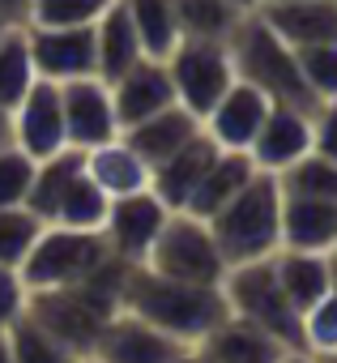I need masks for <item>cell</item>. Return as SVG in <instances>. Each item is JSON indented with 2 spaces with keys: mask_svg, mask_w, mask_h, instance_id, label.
Here are the masks:
<instances>
[{
  "mask_svg": "<svg viewBox=\"0 0 337 363\" xmlns=\"http://www.w3.org/2000/svg\"><path fill=\"white\" fill-rule=\"evenodd\" d=\"M60 111H64V141L73 150H94V145H107L120 137L111 86L98 73L64 82L60 86Z\"/></svg>",
  "mask_w": 337,
  "mask_h": 363,
  "instance_id": "9",
  "label": "cell"
},
{
  "mask_svg": "<svg viewBox=\"0 0 337 363\" xmlns=\"http://www.w3.org/2000/svg\"><path fill=\"white\" fill-rule=\"evenodd\" d=\"M30 13V0H0V22L5 26H26Z\"/></svg>",
  "mask_w": 337,
  "mask_h": 363,
  "instance_id": "39",
  "label": "cell"
},
{
  "mask_svg": "<svg viewBox=\"0 0 337 363\" xmlns=\"http://www.w3.org/2000/svg\"><path fill=\"white\" fill-rule=\"evenodd\" d=\"M86 175L94 179V184H98L111 201H115V197H128V193L149 189V167L141 162V154H137L124 137H115V141H107V145L86 150Z\"/></svg>",
  "mask_w": 337,
  "mask_h": 363,
  "instance_id": "22",
  "label": "cell"
},
{
  "mask_svg": "<svg viewBox=\"0 0 337 363\" xmlns=\"http://www.w3.org/2000/svg\"><path fill=\"white\" fill-rule=\"evenodd\" d=\"M35 158L26 150H18L13 141L0 150V210L9 206H26L30 197V184H35Z\"/></svg>",
  "mask_w": 337,
  "mask_h": 363,
  "instance_id": "34",
  "label": "cell"
},
{
  "mask_svg": "<svg viewBox=\"0 0 337 363\" xmlns=\"http://www.w3.org/2000/svg\"><path fill=\"white\" fill-rule=\"evenodd\" d=\"M166 73H171V90L176 103L188 107L197 120H205V111L227 94V86L235 82V65L222 39H180L176 52L166 56Z\"/></svg>",
  "mask_w": 337,
  "mask_h": 363,
  "instance_id": "8",
  "label": "cell"
},
{
  "mask_svg": "<svg viewBox=\"0 0 337 363\" xmlns=\"http://www.w3.org/2000/svg\"><path fill=\"white\" fill-rule=\"evenodd\" d=\"M295 60H299V73H303L307 90H312L320 103L337 99V43L299 48V52H295Z\"/></svg>",
  "mask_w": 337,
  "mask_h": 363,
  "instance_id": "35",
  "label": "cell"
},
{
  "mask_svg": "<svg viewBox=\"0 0 337 363\" xmlns=\"http://www.w3.org/2000/svg\"><path fill=\"white\" fill-rule=\"evenodd\" d=\"M273 274L278 286L286 291L290 308L303 316L316 299L329 295V252H299V248H278L273 252Z\"/></svg>",
  "mask_w": 337,
  "mask_h": 363,
  "instance_id": "24",
  "label": "cell"
},
{
  "mask_svg": "<svg viewBox=\"0 0 337 363\" xmlns=\"http://www.w3.org/2000/svg\"><path fill=\"white\" fill-rule=\"evenodd\" d=\"M222 150L205 137V128L193 137V141H184L171 158H162L158 167H149V189H154V197L166 206V210H184L188 206V197H193V189L201 184V175L210 171V162L218 158Z\"/></svg>",
  "mask_w": 337,
  "mask_h": 363,
  "instance_id": "18",
  "label": "cell"
},
{
  "mask_svg": "<svg viewBox=\"0 0 337 363\" xmlns=\"http://www.w3.org/2000/svg\"><path fill=\"white\" fill-rule=\"evenodd\" d=\"M111 261V248L103 231H73V227H43L26 261L18 265L26 291H52L90 278L98 265Z\"/></svg>",
  "mask_w": 337,
  "mask_h": 363,
  "instance_id": "7",
  "label": "cell"
},
{
  "mask_svg": "<svg viewBox=\"0 0 337 363\" xmlns=\"http://www.w3.org/2000/svg\"><path fill=\"white\" fill-rule=\"evenodd\" d=\"M320 363H337V350L333 354H320Z\"/></svg>",
  "mask_w": 337,
  "mask_h": 363,
  "instance_id": "47",
  "label": "cell"
},
{
  "mask_svg": "<svg viewBox=\"0 0 337 363\" xmlns=\"http://www.w3.org/2000/svg\"><path fill=\"white\" fill-rule=\"evenodd\" d=\"M77 363H103V359H94V354H77Z\"/></svg>",
  "mask_w": 337,
  "mask_h": 363,
  "instance_id": "46",
  "label": "cell"
},
{
  "mask_svg": "<svg viewBox=\"0 0 337 363\" xmlns=\"http://www.w3.org/2000/svg\"><path fill=\"white\" fill-rule=\"evenodd\" d=\"M329 291H337V252H329Z\"/></svg>",
  "mask_w": 337,
  "mask_h": 363,
  "instance_id": "44",
  "label": "cell"
},
{
  "mask_svg": "<svg viewBox=\"0 0 337 363\" xmlns=\"http://www.w3.org/2000/svg\"><path fill=\"white\" fill-rule=\"evenodd\" d=\"M94 56H98V77L103 82H115L124 69H132L145 56L137 30L128 22L124 0H111V5L94 18Z\"/></svg>",
  "mask_w": 337,
  "mask_h": 363,
  "instance_id": "23",
  "label": "cell"
},
{
  "mask_svg": "<svg viewBox=\"0 0 337 363\" xmlns=\"http://www.w3.org/2000/svg\"><path fill=\"white\" fill-rule=\"evenodd\" d=\"M111 86V103H115V120H120V133L141 124L145 116L162 111L176 103V90H171V73H166V60H149L141 56L132 69H124Z\"/></svg>",
  "mask_w": 337,
  "mask_h": 363,
  "instance_id": "16",
  "label": "cell"
},
{
  "mask_svg": "<svg viewBox=\"0 0 337 363\" xmlns=\"http://www.w3.org/2000/svg\"><path fill=\"white\" fill-rule=\"evenodd\" d=\"M303 350L307 354H333L337 350V291H329L324 299H316L303 316Z\"/></svg>",
  "mask_w": 337,
  "mask_h": 363,
  "instance_id": "36",
  "label": "cell"
},
{
  "mask_svg": "<svg viewBox=\"0 0 337 363\" xmlns=\"http://www.w3.org/2000/svg\"><path fill=\"white\" fill-rule=\"evenodd\" d=\"M124 9H128V22L141 39V52L149 60H166L176 52V43L184 39L171 0H124Z\"/></svg>",
  "mask_w": 337,
  "mask_h": 363,
  "instance_id": "27",
  "label": "cell"
},
{
  "mask_svg": "<svg viewBox=\"0 0 337 363\" xmlns=\"http://www.w3.org/2000/svg\"><path fill=\"white\" fill-rule=\"evenodd\" d=\"M278 363H320V359H316V354H307V350H286Z\"/></svg>",
  "mask_w": 337,
  "mask_h": 363,
  "instance_id": "40",
  "label": "cell"
},
{
  "mask_svg": "<svg viewBox=\"0 0 337 363\" xmlns=\"http://www.w3.org/2000/svg\"><path fill=\"white\" fill-rule=\"evenodd\" d=\"M312 150V111H299V107H286V103H273L265 124L256 128L252 145H248V158L256 171H286L295 158H303Z\"/></svg>",
  "mask_w": 337,
  "mask_h": 363,
  "instance_id": "15",
  "label": "cell"
},
{
  "mask_svg": "<svg viewBox=\"0 0 337 363\" xmlns=\"http://www.w3.org/2000/svg\"><path fill=\"white\" fill-rule=\"evenodd\" d=\"M5 333H9L13 363H77V354H73L47 325H39L30 312H22Z\"/></svg>",
  "mask_w": 337,
  "mask_h": 363,
  "instance_id": "30",
  "label": "cell"
},
{
  "mask_svg": "<svg viewBox=\"0 0 337 363\" xmlns=\"http://www.w3.org/2000/svg\"><path fill=\"white\" fill-rule=\"evenodd\" d=\"M278 189L282 197H320V201H337V162L307 150L303 158H295L286 171H278Z\"/></svg>",
  "mask_w": 337,
  "mask_h": 363,
  "instance_id": "29",
  "label": "cell"
},
{
  "mask_svg": "<svg viewBox=\"0 0 337 363\" xmlns=\"http://www.w3.org/2000/svg\"><path fill=\"white\" fill-rule=\"evenodd\" d=\"M9 141H13V137H9V111H5V107H0V150H5Z\"/></svg>",
  "mask_w": 337,
  "mask_h": 363,
  "instance_id": "42",
  "label": "cell"
},
{
  "mask_svg": "<svg viewBox=\"0 0 337 363\" xmlns=\"http://www.w3.org/2000/svg\"><path fill=\"white\" fill-rule=\"evenodd\" d=\"M197 133H201V120H197L188 107L171 103V107H162V111L145 116L141 124L124 128L120 137H124V141L141 154V162H145V167H158L162 158H171L184 141H193Z\"/></svg>",
  "mask_w": 337,
  "mask_h": 363,
  "instance_id": "20",
  "label": "cell"
},
{
  "mask_svg": "<svg viewBox=\"0 0 337 363\" xmlns=\"http://www.w3.org/2000/svg\"><path fill=\"white\" fill-rule=\"evenodd\" d=\"M180 350H184V342H176L171 333H162L149 320H141L128 308H120L103 325V333H98L90 354L103 359V363H171Z\"/></svg>",
  "mask_w": 337,
  "mask_h": 363,
  "instance_id": "13",
  "label": "cell"
},
{
  "mask_svg": "<svg viewBox=\"0 0 337 363\" xmlns=\"http://www.w3.org/2000/svg\"><path fill=\"white\" fill-rule=\"evenodd\" d=\"M333 252H337V248H333Z\"/></svg>",
  "mask_w": 337,
  "mask_h": 363,
  "instance_id": "49",
  "label": "cell"
},
{
  "mask_svg": "<svg viewBox=\"0 0 337 363\" xmlns=\"http://www.w3.org/2000/svg\"><path fill=\"white\" fill-rule=\"evenodd\" d=\"M231 5H235V9H239V13H252V9H256V5H261V0H231Z\"/></svg>",
  "mask_w": 337,
  "mask_h": 363,
  "instance_id": "45",
  "label": "cell"
},
{
  "mask_svg": "<svg viewBox=\"0 0 337 363\" xmlns=\"http://www.w3.org/2000/svg\"><path fill=\"white\" fill-rule=\"evenodd\" d=\"M256 13L295 52L316 43H337V0H261Z\"/></svg>",
  "mask_w": 337,
  "mask_h": 363,
  "instance_id": "17",
  "label": "cell"
},
{
  "mask_svg": "<svg viewBox=\"0 0 337 363\" xmlns=\"http://www.w3.org/2000/svg\"><path fill=\"white\" fill-rule=\"evenodd\" d=\"M9 137L18 150H26L35 162L64 150V111H60V86L47 77H35V86L9 107Z\"/></svg>",
  "mask_w": 337,
  "mask_h": 363,
  "instance_id": "11",
  "label": "cell"
},
{
  "mask_svg": "<svg viewBox=\"0 0 337 363\" xmlns=\"http://www.w3.org/2000/svg\"><path fill=\"white\" fill-rule=\"evenodd\" d=\"M197 354L205 363H278L286 354L282 342H273L265 329L239 320V316H222L201 342H197Z\"/></svg>",
  "mask_w": 337,
  "mask_h": 363,
  "instance_id": "19",
  "label": "cell"
},
{
  "mask_svg": "<svg viewBox=\"0 0 337 363\" xmlns=\"http://www.w3.org/2000/svg\"><path fill=\"white\" fill-rule=\"evenodd\" d=\"M124 261H107L98 265L90 278L69 282V286H52V291H30L26 312L47 325L73 354H90L103 325L120 312V286H124Z\"/></svg>",
  "mask_w": 337,
  "mask_h": 363,
  "instance_id": "2",
  "label": "cell"
},
{
  "mask_svg": "<svg viewBox=\"0 0 337 363\" xmlns=\"http://www.w3.org/2000/svg\"><path fill=\"white\" fill-rule=\"evenodd\" d=\"M312 150L337 162V99H329L312 111Z\"/></svg>",
  "mask_w": 337,
  "mask_h": 363,
  "instance_id": "38",
  "label": "cell"
},
{
  "mask_svg": "<svg viewBox=\"0 0 337 363\" xmlns=\"http://www.w3.org/2000/svg\"><path fill=\"white\" fill-rule=\"evenodd\" d=\"M0 363H13V350H9V333L0 329Z\"/></svg>",
  "mask_w": 337,
  "mask_h": 363,
  "instance_id": "43",
  "label": "cell"
},
{
  "mask_svg": "<svg viewBox=\"0 0 337 363\" xmlns=\"http://www.w3.org/2000/svg\"><path fill=\"white\" fill-rule=\"evenodd\" d=\"M222 295H227V308L231 316L265 329L273 342H282L286 350H303V320L299 312L290 308L286 291L278 286V274H273V257L265 261H248V265H231L227 278H222Z\"/></svg>",
  "mask_w": 337,
  "mask_h": 363,
  "instance_id": "5",
  "label": "cell"
},
{
  "mask_svg": "<svg viewBox=\"0 0 337 363\" xmlns=\"http://www.w3.org/2000/svg\"><path fill=\"white\" fill-rule=\"evenodd\" d=\"M166 214H171V210L154 197V189L115 197L111 210H107V223H103V240H107L111 257L124 261V265H141L149 244H154V235L162 231Z\"/></svg>",
  "mask_w": 337,
  "mask_h": 363,
  "instance_id": "12",
  "label": "cell"
},
{
  "mask_svg": "<svg viewBox=\"0 0 337 363\" xmlns=\"http://www.w3.org/2000/svg\"><path fill=\"white\" fill-rule=\"evenodd\" d=\"M107 210H111V197L86 175V167L64 184V193L56 197L52 206V218L47 227H73V231H103L107 223Z\"/></svg>",
  "mask_w": 337,
  "mask_h": 363,
  "instance_id": "26",
  "label": "cell"
},
{
  "mask_svg": "<svg viewBox=\"0 0 337 363\" xmlns=\"http://www.w3.org/2000/svg\"><path fill=\"white\" fill-rule=\"evenodd\" d=\"M43 218L30 214L26 206H9V210H0V265H22L26 252L35 248V240L43 235Z\"/></svg>",
  "mask_w": 337,
  "mask_h": 363,
  "instance_id": "32",
  "label": "cell"
},
{
  "mask_svg": "<svg viewBox=\"0 0 337 363\" xmlns=\"http://www.w3.org/2000/svg\"><path fill=\"white\" fill-rule=\"evenodd\" d=\"M26 39H30L35 73L56 86L98 73L94 26H26Z\"/></svg>",
  "mask_w": 337,
  "mask_h": 363,
  "instance_id": "10",
  "label": "cell"
},
{
  "mask_svg": "<svg viewBox=\"0 0 337 363\" xmlns=\"http://www.w3.org/2000/svg\"><path fill=\"white\" fill-rule=\"evenodd\" d=\"M269 107H273V103H269L256 86H248V82L235 77V82L227 86V94L205 111L201 128H205V137H210L218 150H244V154H248V145H252L256 128L265 124Z\"/></svg>",
  "mask_w": 337,
  "mask_h": 363,
  "instance_id": "14",
  "label": "cell"
},
{
  "mask_svg": "<svg viewBox=\"0 0 337 363\" xmlns=\"http://www.w3.org/2000/svg\"><path fill=\"white\" fill-rule=\"evenodd\" d=\"M171 363H205V359L197 354V346H184V350H180V354H176Z\"/></svg>",
  "mask_w": 337,
  "mask_h": 363,
  "instance_id": "41",
  "label": "cell"
},
{
  "mask_svg": "<svg viewBox=\"0 0 337 363\" xmlns=\"http://www.w3.org/2000/svg\"><path fill=\"white\" fill-rule=\"evenodd\" d=\"M227 52H231L235 77L256 86L269 103H286V107H299V111H316L320 107V99L307 90V82L299 73L295 48L282 43L273 35V26L256 9L235 22V30L227 39Z\"/></svg>",
  "mask_w": 337,
  "mask_h": 363,
  "instance_id": "4",
  "label": "cell"
},
{
  "mask_svg": "<svg viewBox=\"0 0 337 363\" xmlns=\"http://www.w3.org/2000/svg\"><path fill=\"white\" fill-rule=\"evenodd\" d=\"M205 223H210V235H214L227 269L273 257L282 248V189H278V175L252 171L248 184L218 214H210Z\"/></svg>",
  "mask_w": 337,
  "mask_h": 363,
  "instance_id": "3",
  "label": "cell"
},
{
  "mask_svg": "<svg viewBox=\"0 0 337 363\" xmlns=\"http://www.w3.org/2000/svg\"><path fill=\"white\" fill-rule=\"evenodd\" d=\"M176 18H180V35L188 39H231L235 22L244 18L231 0H171Z\"/></svg>",
  "mask_w": 337,
  "mask_h": 363,
  "instance_id": "31",
  "label": "cell"
},
{
  "mask_svg": "<svg viewBox=\"0 0 337 363\" xmlns=\"http://www.w3.org/2000/svg\"><path fill=\"white\" fill-rule=\"evenodd\" d=\"M111 0H30L26 26H94Z\"/></svg>",
  "mask_w": 337,
  "mask_h": 363,
  "instance_id": "33",
  "label": "cell"
},
{
  "mask_svg": "<svg viewBox=\"0 0 337 363\" xmlns=\"http://www.w3.org/2000/svg\"><path fill=\"white\" fill-rule=\"evenodd\" d=\"M145 269L162 274V278H180V282H205V286H222L227 278V261L210 235L205 218H193L184 210H171L162 223V231L154 235L145 261Z\"/></svg>",
  "mask_w": 337,
  "mask_h": 363,
  "instance_id": "6",
  "label": "cell"
},
{
  "mask_svg": "<svg viewBox=\"0 0 337 363\" xmlns=\"http://www.w3.org/2000/svg\"><path fill=\"white\" fill-rule=\"evenodd\" d=\"M26 299H30V291H26L22 274L13 265H0V329H9L26 312Z\"/></svg>",
  "mask_w": 337,
  "mask_h": 363,
  "instance_id": "37",
  "label": "cell"
},
{
  "mask_svg": "<svg viewBox=\"0 0 337 363\" xmlns=\"http://www.w3.org/2000/svg\"><path fill=\"white\" fill-rule=\"evenodd\" d=\"M35 60H30V39L26 26H9L0 35V107H18V99L35 86Z\"/></svg>",
  "mask_w": 337,
  "mask_h": 363,
  "instance_id": "28",
  "label": "cell"
},
{
  "mask_svg": "<svg viewBox=\"0 0 337 363\" xmlns=\"http://www.w3.org/2000/svg\"><path fill=\"white\" fill-rule=\"evenodd\" d=\"M120 308H128L132 316L149 320L154 329L171 333L184 346H197L231 308L222 286H205V282H180V278H162L145 265H128L124 269V286H120Z\"/></svg>",
  "mask_w": 337,
  "mask_h": 363,
  "instance_id": "1",
  "label": "cell"
},
{
  "mask_svg": "<svg viewBox=\"0 0 337 363\" xmlns=\"http://www.w3.org/2000/svg\"><path fill=\"white\" fill-rule=\"evenodd\" d=\"M256 167H252V158L244 154V150H222L214 162H210V171L201 175V184L193 189V197H188V206H184V214H193V218H210V214H218L244 184H248V175H252Z\"/></svg>",
  "mask_w": 337,
  "mask_h": 363,
  "instance_id": "25",
  "label": "cell"
},
{
  "mask_svg": "<svg viewBox=\"0 0 337 363\" xmlns=\"http://www.w3.org/2000/svg\"><path fill=\"white\" fill-rule=\"evenodd\" d=\"M282 248L333 252L337 248V201L282 197Z\"/></svg>",
  "mask_w": 337,
  "mask_h": 363,
  "instance_id": "21",
  "label": "cell"
},
{
  "mask_svg": "<svg viewBox=\"0 0 337 363\" xmlns=\"http://www.w3.org/2000/svg\"><path fill=\"white\" fill-rule=\"evenodd\" d=\"M5 30H9V26H5V22H0V35H5Z\"/></svg>",
  "mask_w": 337,
  "mask_h": 363,
  "instance_id": "48",
  "label": "cell"
}]
</instances>
